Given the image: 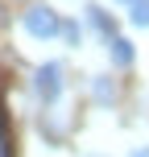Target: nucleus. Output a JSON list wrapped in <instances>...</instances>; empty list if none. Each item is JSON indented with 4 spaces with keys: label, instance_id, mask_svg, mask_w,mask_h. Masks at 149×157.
Here are the masks:
<instances>
[{
    "label": "nucleus",
    "instance_id": "nucleus-5",
    "mask_svg": "<svg viewBox=\"0 0 149 157\" xmlns=\"http://www.w3.org/2000/svg\"><path fill=\"white\" fill-rule=\"evenodd\" d=\"M128 21H133L137 29H149V0H133V13H128Z\"/></svg>",
    "mask_w": 149,
    "mask_h": 157
},
{
    "label": "nucleus",
    "instance_id": "nucleus-3",
    "mask_svg": "<svg viewBox=\"0 0 149 157\" xmlns=\"http://www.w3.org/2000/svg\"><path fill=\"white\" fill-rule=\"evenodd\" d=\"M108 54H112V66H133V41L128 37H108Z\"/></svg>",
    "mask_w": 149,
    "mask_h": 157
},
{
    "label": "nucleus",
    "instance_id": "nucleus-4",
    "mask_svg": "<svg viewBox=\"0 0 149 157\" xmlns=\"http://www.w3.org/2000/svg\"><path fill=\"white\" fill-rule=\"evenodd\" d=\"M87 21H91L95 29L104 33V37H112V29H116V25H112V17L104 13V8H87Z\"/></svg>",
    "mask_w": 149,
    "mask_h": 157
},
{
    "label": "nucleus",
    "instance_id": "nucleus-10",
    "mask_svg": "<svg viewBox=\"0 0 149 157\" xmlns=\"http://www.w3.org/2000/svg\"><path fill=\"white\" fill-rule=\"evenodd\" d=\"M128 4H133V0H128Z\"/></svg>",
    "mask_w": 149,
    "mask_h": 157
},
{
    "label": "nucleus",
    "instance_id": "nucleus-7",
    "mask_svg": "<svg viewBox=\"0 0 149 157\" xmlns=\"http://www.w3.org/2000/svg\"><path fill=\"white\" fill-rule=\"evenodd\" d=\"M62 37L71 41V46H79V41H83V29H79V21H62Z\"/></svg>",
    "mask_w": 149,
    "mask_h": 157
},
{
    "label": "nucleus",
    "instance_id": "nucleus-1",
    "mask_svg": "<svg viewBox=\"0 0 149 157\" xmlns=\"http://www.w3.org/2000/svg\"><path fill=\"white\" fill-rule=\"evenodd\" d=\"M21 29L29 33V37L46 41V37H58V33H62V17H58L50 4H33V8L21 13Z\"/></svg>",
    "mask_w": 149,
    "mask_h": 157
},
{
    "label": "nucleus",
    "instance_id": "nucleus-9",
    "mask_svg": "<svg viewBox=\"0 0 149 157\" xmlns=\"http://www.w3.org/2000/svg\"><path fill=\"white\" fill-rule=\"evenodd\" d=\"M133 157H149V149H137V153H133Z\"/></svg>",
    "mask_w": 149,
    "mask_h": 157
},
{
    "label": "nucleus",
    "instance_id": "nucleus-2",
    "mask_svg": "<svg viewBox=\"0 0 149 157\" xmlns=\"http://www.w3.org/2000/svg\"><path fill=\"white\" fill-rule=\"evenodd\" d=\"M33 95H37L41 103H54L58 95H62V66L58 62H46L33 71Z\"/></svg>",
    "mask_w": 149,
    "mask_h": 157
},
{
    "label": "nucleus",
    "instance_id": "nucleus-6",
    "mask_svg": "<svg viewBox=\"0 0 149 157\" xmlns=\"http://www.w3.org/2000/svg\"><path fill=\"white\" fill-rule=\"evenodd\" d=\"M112 95H116L112 78H95V99H100V103H112Z\"/></svg>",
    "mask_w": 149,
    "mask_h": 157
},
{
    "label": "nucleus",
    "instance_id": "nucleus-8",
    "mask_svg": "<svg viewBox=\"0 0 149 157\" xmlns=\"http://www.w3.org/2000/svg\"><path fill=\"white\" fill-rule=\"evenodd\" d=\"M0 157H8V136H4V124H0Z\"/></svg>",
    "mask_w": 149,
    "mask_h": 157
}]
</instances>
